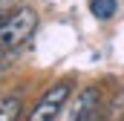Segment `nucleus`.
Segmentation results:
<instances>
[{"instance_id":"1","label":"nucleus","mask_w":124,"mask_h":121,"mask_svg":"<svg viewBox=\"0 0 124 121\" xmlns=\"http://www.w3.org/2000/svg\"><path fill=\"white\" fill-rule=\"evenodd\" d=\"M38 26V15L29 6L15 9L3 23H0V49H17L32 38V32Z\"/></svg>"},{"instance_id":"2","label":"nucleus","mask_w":124,"mask_h":121,"mask_svg":"<svg viewBox=\"0 0 124 121\" xmlns=\"http://www.w3.org/2000/svg\"><path fill=\"white\" fill-rule=\"evenodd\" d=\"M69 95H72V84H69V81L52 84L49 90L40 95V101L32 107V113H29L26 121H55L58 113L63 110V104L69 101Z\"/></svg>"},{"instance_id":"3","label":"nucleus","mask_w":124,"mask_h":121,"mask_svg":"<svg viewBox=\"0 0 124 121\" xmlns=\"http://www.w3.org/2000/svg\"><path fill=\"white\" fill-rule=\"evenodd\" d=\"M98 104H101V92H98V87H87V90L78 95V104H75L72 121H95Z\"/></svg>"},{"instance_id":"4","label":"nucleus","mask_w":124,"mask_h":121,"mask_svg":"<svg viewBox=\"0 0 124 121\" xmlns=\"http://www.w3.org/2000/svg\"><path fill=\"white\" fill-rule=\"evenodd\" d=\"M20 113H23V101H20L17 95L6 98V101L0 104V121H17Z\"/></svg>"},{"instance_id":"5","label":"nucleus","mask_w":124,"mask_h":121,"mask_svg":"<svg viewBox=\"0 0 124 121\" xmlns=\"http://www.w3.org/2000/svg\"><path fill=\"white\" fill-rule=\"evenodd\" d=\"M116 9H118L116 0H90V12L95 17H101V20H110L116 15Z\"/></svg>"},{"instance_id":"6","label":"nucleus","mask_w":124,"mask_h":121,"mask_svg":"<svg viewBox=\"0 0 124 121\" xmlns=\"http://www.w3.org/2000/svg\"><path fill=\"white\" fill-rule=\"evenodd\" d=\"M0 23H3V20H0Z\"/></svg>"}]
</instances>
